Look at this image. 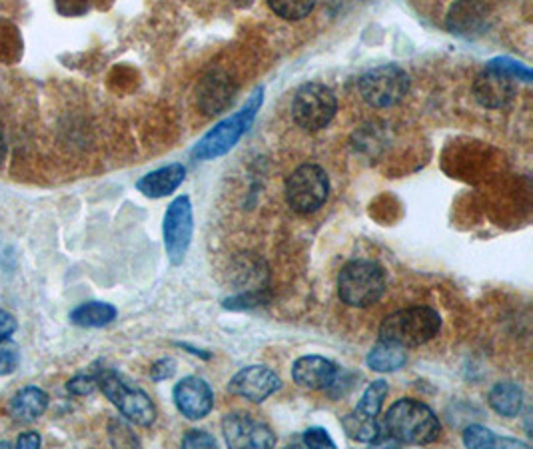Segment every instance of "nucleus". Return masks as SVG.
<instances>
[{"mask_svg":"<svg viewBox=\"0 0 533 449\" xmlns=\"http://www.w3.org/2000/svg\"><path fill=\"white\" fill-rule=\"evenodd\" d=\"M515 80L485 64V68L474 80V96L475 100L488 110H504L515 98Z\"/></svg>","mask_w":533,"mask_h":449,"instance_id":"nucleus-12","label":"nucleus"},{"mask_svg":"<svg viewBox=\"0 0 533 449\" xmlns=\"http://www.w3.org/2000/svg\"><path fill=\"white\" fill-rule=\"evenodd\" d=\"M292 378L304 390H328L338 378V366L322 356H302L292 366Z\"/></svg>","mask_w":533,"mask_h":449,"instance_id":"nucleus-15","label":"nucleus"},{"mask_svg":"<svg viewBox=\"0 0 533 449\" xmlns=\"http://www.w3.org/2000/svg\"><path fill=\"white\" fill-rule=\"evenodd\" d=\"M445 27L461 38H477L490 28V11L480 0H458L451 4Z\"/></svg>","mask_w":533,"mask_h":449,"instance_id":"nucleus-14","label":"nucleus"},{"mask_svg":"<svg viewBox=\"0 0 533 449\" xmlns=\"http://www.w3.org/2000/svg\"><path fill=\"white\" fill-rule=\"evenodd\" d=\"M222 436L228 447L234 449H264L276 445L274 431L264 421L250 414H228L222 420Z\"/></svg>","mask_w":533,"mask_h":449,"instance_id":"nucleus-10","label":"nucleus"},{"mask_svg":"<svg viewBox=\"0 0 533 449\" xmlns=\"http://www.w3.org/2000/svg\"><path fill=\"white\" fill-rule=\"evenodd\" d=\"M262 102H264V88H256L240 112L224 118L208 134H204V138L194 146L192 156L198 160H214L232 150L252 126Z\"/></svg>","mask_w":533,"mask_h":449,"instance_id":"nucleus-4","label":"nucleus"},{"mask_svg":"<svg viewBox=\"0 0 533 449\" xmlns=\"http://www.w3.org/2000/svg\"><path fill=\"white\" fill-rule=\"evenodd\" d=\"M110 439L118 447H138L140 442L134 436V431L126 426L122 420H113L110 421Z\"/></svg>","mask_w":533,"mask_h":449,"instance_id":"nucleus-27","label":"nucleus"},{"mask_svg":"<svg viewBox=\"0 0 533 449\" xmlns=\"http://www.w3.org/2000/svg\"><path fill=\"white\" fill-rule=\"evenodd\" d=\"M464 445L472 449H496V447H528V444L520 442V439H509V437H499L493 434L491 429L474 423L467 426L464 431Z\"/></svg>","mask_w":533,"mask_h":449,"instance_id":"nucleus-23","label":"nucleus"},{"mask_svg":"<svg viewBox=\"0 0 533 449\" xmlns=\"http://www.w3.org/2000/svg\"><path fill=\"white\" fill-rule=\"evenodd\" d=\"M388 391H389V388H388V383L384 380L372 382L370 386L365 388V391L362 394V399L357 402L354 412L365 415V418L378 420V415L381 412V406H384L386 398H388Z\"/></svg>","mask_w":533,"mask_h":449,"instance_id":"nucleus-24","label":"nucleus"},{"mask_svg":"<svg viewBox=\"0 0 533 449\" xmlns=\"http://www.w3.org/2000/svg\"><path fill=\"white\" fill-rule=\"evenodd\" d=\"M341 428L346 429V436L354 442L360 444H376L378 437L381 436V426L378 420L373 418H365V415L352 412L348 414L344 420H341Z\"/></svg>","mask_w":533,"mask_h":449,"instance_id":"nucleus-22","label":"nucleus"},{"mask_svg":"<svg viewBox=\"0 0 533 449\" xmlns=\"http://www.w3.org/2000/svg\"><path fill=\"white\" fill-rule=\"evenodd\" d=\"M49 399L51 398L44 390L36 386H27L11 399L9 412L17 421L28 423L33 420H38L46 410H49Z\"/></svg>","mask_w":533,"mask_h":449,"instance_id":"nucleus-17","label":"nucleus"},{"mask_svg":"<svg viewBox=\"0 0 533 449\" xmlns=\"http://www.w3.org/2000/svg\"><path fill=\"white\" fill-rule=\"evenodd\" d=\"M184 178H186V168L178 162H174L146 174L145 178H140L137 182V188L146 198H164V196H170L172 192H176L180 184L184 182Z\"/></svg>","mask_w":533,"mask_h":449,"instance_id":"nucleus-16","label":"nucleus"},{"mask_svg":"<svg viewBox=\"0 0 533 449\" xmlns=\"http://www.w3.org/2000/svg\"><path fill=\"white\" fill-rule=\"evenodd\" d=\"M386 270L376 262L354 260L338 274V295L349 308H370L384 298Z\"/></svg>","mask_w":533,"mask_h":449,"instance_id":"nucleus-3","label":"nucleus"},{"mask_svg":"<svg viewBox=\"0 0 533 449\" xmlns=\"http://www.w3.org/2000/svg\"><path fill=\"white\" fill-rule=\"evenodd\" d=\"M43 444L41 436L36 434V431H25V434H20L17 439V447L20 449H38Z\"/></svg>","mask_w":533,"mask_h":449,"instance_id":"nucleus-34","label":"nucleus"},{"mask_svg":"<svg viewBox=\"0 0 533 449\" xmlns=\"http://www.w3.org/2000/svg\"><path fill=\"white\" fill-rule=\"evenodd\" d=\"M488 404L504 418H517L523 407V390L513 382H499L490 390Z\"/></svg>","mask_w":533,"mask_h":449,"instance_id":"nucleus-18","label":"nucleus"},{"mask_svg":"<svg viewBox=\"0 0 533 449\" xmlns=\"http://www.w3.org/2000/svg\"><path fill=\"white\" fill-rule=\"evenodd\" d=\"M490 67L499 68L501 72H506V75L512 76L513 80H523V83H531V70L528 67H523L521 62H515L512 59H493L488 62Z\"/></svg>","mask_w":533,"mask_h":449,"instance_id":"nucleus-26","label":"nucleus"},{"mask_svg":"<svg viewBox=\"0 0 533 449\" xmlns=\"http://www.w3.org/2000/svg\"><path fill=\"white\" fill-rule=\"evenodd\" d=\"M67 390L68 394L73 396H90L98 390V383L97 378H94V374H81L74 375V378L67 383Z\"/></svg>","mask_w":533,"mask_h":449,"instance_id":"nucleus-28","label":"nucleus"},{"mask_svg":"<svg viewBox=\"0 0 533 449\" xmlns=\"http://www.w3.org/2000/svg\"><path fill=\"white\" fill-rule=\"evenodd\" d=\"M230 100L228 91V78L220 76L218 72H214L210 78L204 80L200 91V106L206 110V114H216Z\"/></svg>","mask_w":533,"mask_h":449,"instance_id":"nucleus-21","label":"nucleus"},{"mask_svg":"<svg viewBox=\"0 0 533 449\" xmlns=\"http://www.w3.org/2000/svg\"><path fill=\"white\" fill-rule=\"evenodd\" d=\"M442 330V316L434 308L413 306L389 314L380 326V340L402 348H418Z\"/></svg>","mask_w":533,"mask_h":449,"instance_id":"nucleus-2","label":"nucleus"},{"mask_svg":"<svg viewBox=\"0 0 533 449\" xmlns=\"http://www.w3.org/2000/svg\"><path fill=\"white\" fill-rule=\"evenodd\" d=\"M174 374H176V362H174L172 358L158 359V362L150 367V378H153L154 382L170 380Z\"/></svg>","mask_w":533,"mask_h":449,"instance_id":"nucleus-31","label":"nucleus"},{"mask_svg":"<svg viewBox=\"0 0 533 449\" xmlns=\"http://www.w3.org/2000/svg\"><path fill=\"white\" fill-rule=\"evenodd\" d=\"M384 436L397 445H427L442 434V423L429 406L404 398L389 406L381 423Z\"/></svg>","mask_w":533,"mask_h":449,"instance_id":"nucleus-1","label":"nucleus"},{"mask_svg":"<svg viewBox=\"0 0 533 449\" xmlns=\"http://www.w3.org/2000/svg\"><path fill=\"white\" fill-rule=\"evenodd\" d=\"M405 362H408L405 348L396 346V343H389V342H381V340L370 350L368 358H365V364H368L370 370L380 372V374L402 370Z\"/></svg>","mask_w":533,"mask_h":449,"instance_id":"nucleus-19","label":"nucleus"},{"mask_svg":"<svg viewBox=\"0 0 533 449\" xmlns=\"http://www.w3.org/2000/svg\"><path fill=\"white\" fill-rule=\"evenodd\" d=\"M234 3H236V4H240V6H246V4H250L252 0H234Z\"/></svg>","mask_w":533,"mask_h":449,"instance_id":"nucleus-36","label":"nucleus"},{"mask_svg":"<svg viewBox=\"0 0 533 449\" xmlns=\"http://www.w3.org/2000/svg\"><path fill=\"white\" fill-rule=\"evenodd\" d=\"M282 388V380L278 374L266 366H248L242 367L228 383V391L232 396L248 399L252 404L266 402Z\"/></svg>","mask_w":533,"mask_h":449,"instance_id":"nucleus-11","label":"nucleus"},{"mask_svg":"<svg viewBox=\"0 0 533 449\" xmlns=\"http://www.w3.org/2000/svg\"><path fill=\"white\" fill-rule=\"evenodd\" d=\"M182 447L212 449V447H216V437L210 436L208 431H204V429H190L188 434L182 437Z\"/></svg>","mask_w":533,"mask_h":449,"instance_id":"nucleus-30","label":"nucleus"},{"mask_svg":"<svg viewBox=\"0 0 533 449\" xmlns=\"http://www.w3.org/2000/svg\"><path fill=\"white\" fill-rule=\"evenodd\" d=\"M272 12L284 20H302L314 11L316 0H268Z\"/></svg>","mask_w":533,"mask_h":449,"instance_id":"nucleus-25","label":"nucleus"},{"mask_svg":"<svg viewBox=\"0 0 533 449\" xmlns=\"http://www.w3.org/2000/svg\"><path fill=\"white\" fill-rule=\"evenodd\" d=\"M360 94L372 108H389L400 104L410 92V75L397 64H381L360 78Z\"/></svg>","mask_w":533,"mask_h":449,"instance_id":"nucleus-8","label":"nucleus"},{"mask_svg":"<svg viewBox=\"0 0 533 449\" xmlns=\"http://www.w3.org/2000/svg\"><path fill=\"white\" fill-rule=\"evenodd\" d=\"M19 367V354L12 348H3L0 343V375L12 374Z\"/></svg>","mask_w":533,"mask_h":449,"instance_id":"nucleus-32","label":"nucleus"},{"mask_svg":"<svg viewBox=\"0 0 533 449\" xmlns=\"http://www.w3.org/2000/svg\"><path fill=\"white\" fill-rule=\"evenodd\" d=\"M174 406L190 421L204 420L214 407V394L208 382L198 378V375H188L182 378L172 391Z\"/></svg>","mask_w":533,"mask_h":449,"instance_id":"nucleus-13","label":"nucleus"},{"mask_svg":"<svg viewBox=\"0 0 533 449\" xmlns=\"http://www.w3.org/2000/svg\"><path fill=\"white\" fill-rule=\"evenodd\" d=\"M118 316L114 306L106 302H86L70 311V322L81 327H105Z\"/></svg>","mask_w":533,"mask_h":449,"instance_id":"nucleus-20","label":"nucleus"},{"mask_svg":"<svg viewBox=\"0 0 533 449\" xmlns=\"http://www.w3.org/2000/svg\"><path fill=\"white\" fill-rule=\"evenodd\" d=\"M14 332H17V318L11 311L0 310V343L9 342Z\"/></svg>","mask_w":533,"mask_h":449,"instance_id":"nucleus-33","label":"nucleus"},{"mask_svg":"<svg viewBox=\"0 0 533 449\" xmlns=\"http://www.w3.org/2000/svg\"><path fill=\"white\" fill-rule=\"evenodd\" d=\"M162 234L169 260L174 266H178V264L184 262L194 234V214L188 196H178L169 206V210L164 214Z\"/></svg>","mask_w":533,"mask_h":449,"instance_id":"nucleus-9","label":"nucleus"},{"mask_svg":"<svg viewBox=\"0 0 533 449\" xmlns=\"http://www.w3.org/2000/svg\"><path fill=\"white\" fill-rule=\"evenodd\" d=\"M330 196V180L317 164H302L286 180V202L298 214H312Z\"/></svg>","mask_w":533,"mask_h":449,"instance_id":"nucleus-7","label":"nucleus"},{"mask_svg":"<svg viewBox=\"0 0 533 449\" xmlns=\"http://www.w3.org/2000/svg\"><path fill=\"white\" fill-rule=\"evenodd\" d=\"M302 442H304L306 447H314V449H336V442L330 437L328 431L324 428H308L302 436Z\"/></svg>","mask_w":533,"mask_h":449,"instance_id":"nucleus-29","label":"nucleus"},{"mask_svg":"<svg viewBox=\"0 0 533 449\" xmlns=\"http://www.w3.org/2000/svg\"><path fill=\"white\" fill-rule=\"evenodd\" d=\"M4 156H6V142H4V136L0 134V164H3Z\"/></svg>","mask_w":533,"mask_h":449,"instance_id":"nucleus-35","label":"nucleus"},{"mask_svg":"<svg viewBox=\"0 0 533 449\" xmlns=\"http://www.w3.org/2000/svg\"><path fill=\"white\" fill-rule=\"evenodd\" d=\"M94 378H97L98 390L116 406V410L126 420L142 428L153 426L156 421V406L145 390L126 382L121 374L108 370V367H100L94 372Z\"/></svg>","mask_w":533,"mask_h":449,"instance_id":"nucleus-5","label":"nucleus"},{"mask_svg":"<svg viewBox=\"0 0 533 449\" xmlns=\"http://www.w3.org/2000/svg\"><path fill=\"white\" fill-rule=\"evenodd\" d=\"M338 112V100L332 88L320 83L300 86L292 98V118L306 132H317L332 122Z\"/></svg>","mask_w":533,"mask_h":449,"instance_id":"nucleus-6","label":"nucleus"}]
</instances>
